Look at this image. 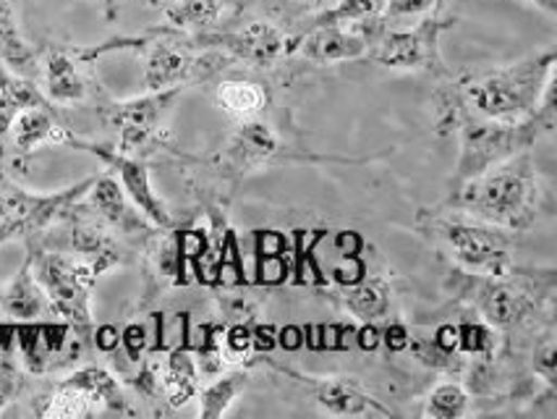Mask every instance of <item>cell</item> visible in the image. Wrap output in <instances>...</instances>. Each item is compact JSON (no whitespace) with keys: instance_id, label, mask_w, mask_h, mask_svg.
Masks as SVG:
<instances>
[{"instance_id":"cell-1","label":"cell","mask_w":557,"mask_h":419,"mask_svg":"<svg viewBox=\"0 0 557 419\" xmlns=\"http://www.w3.org/2000/svg\"><path fill=\"white\" fill-rule=\"evenodd\" d=\"M540 205L542 182L529 150L456 184L445 208L516 234L534 225Z\"/></svg>"},{"instance_id":"cell-2","label":"cell","mask_w":557,"mask_h":419,"mask_svg":"<svg viewBox=\"0 0 557 419\" xmlns=\"http://www.w3.org/2000/svg\"><path fill=\"white\" fill-rule=\"evenodd\" d=\"M443 113L440 126L453 124L461 134V158L456 165V184H461L518 152H529L542 137H549L555 132V84L544 93L536 113L523 121L482 119V115L466 111L453 95L443 100Z\"/></svg>"},{"instance_id":"cell-3","label":"cell","mask_w":557,"mask_h":419,"mask_svg":"<svg viewBox=\"0 0 557 419\" xmlns=\"http://www.w3.org/2000/svg\"><path fill=\"white\" fill-rule=\"evenodd\" d=\"M555 50L547 48L508 66L463 74L450 95L482 119L523 121L536 113L544 93L555 84Z\"/></svg>"},{"instance_id":"cell-4","label":"cell","mask_w":557,"mask_h":419,"mask_svg":"<svg viewBox=\"0 0 557 419\" xmlns=\"http://www.w3.org/2000/svg\"><path fill=\"white\" fill-rule=\"evenodd\" d=\"M458 275H461L463 299H469L492 328L513 331L540 318L542 309L553 307V273L542 283L523 275L516 279V270H510L508 275H474L461 270Z\"/></svg>"},{"instance_id":"cell-5","label":"cell","mask_w":557,"mask_h":419,"mask_svg":"<svg viewBox=\"0 0 557 419\" xmlns=\"http://www.w3.org/2000/svg\"><path fill=\"white\" fill-rule=\"evenodd\" d=\"M443 244L445 251L461 266L466 273L474 275H508L513 266V247L510 231L497 229L463 212H432L430 223L422 225Z\"/></svg>"},{"instance_id":"cell-6","label":"cell","mask_w":557,"mask_h":419,"mask_svg":"<svg viewBox=\"0 0 557 419\" xmlns=\"http://www.w3.org/2000/svg\"><path fill=\"white\" fill-rule=\"evenodd\" d=\"M35 279L42 286L48 305L55 315L69 322L71 331L79 333L82 341L92 333V286L100 275L92 262H82L71 255L42 251L29 255Z\"/></svg>"},{"instance_id":"cell-7","label":"cell","mask_w":557,"mask_h":419,"mask_svg":"<svg viewBox=\"0 0 557 419\" xmlns=\"http://www.w3.org/2000/svg\"><path fill=\"white\" fill-rule=\"evenodd\" d=\"M453 27V19L440 16V9L398 29L369 32V61L398 71H435L443 74L440 37Z\"/></svg>"},{"instance_id":"cell-8","label":"cell","mask_w":557,"mask_h":419,"mask_svg":"<svg viewBox=\"0 0 557 419\" xmlns=\"http://www.w3.org/2000/svg\"><path fill=\"white\" fill-rule=\"evenodd\" d=\"M95 178L69 186V189L55 192V195H32L22 189L16 182H11L5 173H0V244L11 238H32L50 223L63 218L74 208L76 199L87 195Z\"/></svg>"},{"instance_id":"cell-9","label":"cell","mask_w":557,"mask_h":419,"mask_svg":"<svg viewBox=\"0 0 557 419\" xmlns=\"http://www.w3.org/2000/svg\"><path fill=\"white\" fill-rule=\"evenodd\" d=\"M181 93L184 89H163V93H147L141 98L108 102L102 108V119L119 134L115 150L139 158L141 152L158 147L163 139V119Z\"/></svg>"},{"instance_id":"cell-10","label":"cell","mask_w":557,"mask_h":419,"mask_svg":"<svg viewBox=\"0 0 557 419\" xmlns=\"http://www.w3.org/2000/svg\"><path fill=\"white\" fill-rule=\"evenodd\" d=\"M220 63H225L223 56H197L189 45L160 37V40L147 42L141 82H145L147 93L184 89L215 74Z\"/></svg>"},{"instance_id":"cell-11","label":"cell","mask_w":557,"mask_h":419,"mask_svg":"<svg viewBox=\"0 0 557 419\" xmlns=\"http://www.w3.org/2000/svg\"><path fill=\"white\" fill-rule=\"evenodd\" d=\"M69 147H76V150L92 152L95 158H100L110 171L119 176L121 189L126 192V197L136 205V210L147 218L158 229H171L173 215L168 210V205L158 197V192L152 189L150 171L141 163V158H134V155H123L119 150H110V147L97 145V141H87L79 137H71Z\"/></svg>"},{"instance_id":"cell-12","label":"cell","mask_w":557,"mask_h":419,"mask_svg":"<svg viewBox=\"0 0 557 419\" xmlns=\"http://www.w3.org/2000/svg\"><path fill=\"white\" fill-rule=\"evenodd\" d=\"M369 53V32L348 24H312L301 37H290V56L317 66H333L343 61H359Z\"/></svg>"},{"instance_id":"cell-13","label":"cell","mask_w":557,"mask_h":419,"mask_svg":"<svg viewBox=\"0 0 557 419\" xmlns=\"http://www.w3.org/2000/svg\"><path fill=\"white\" fill-rule=\"evenodd\" d=\"M220 50H225L236 61L249 63L257 69H270L281 61L283 56H290V37L277 24L270 22H249L238 29L225 32V35L207 37Z\"/></svg>"},{"instance_id":"cell-14","label":"cell","mask_w":557,"mask_h":419,"mask_svg":"<svg viewBox=\"0 0 557 419\" xmlns=\"http://www.w3.org/2000/svg\"><path fill=\"white\" fill-rule=\"evenodd\" d=\"M281 152V139L264 121H244L233 134L225 152L220 155V165L233 178H244L259 171Z\"/></svg>"},{"instance_id":"cell-15","label":"cell","mask_w":557,"mask_h":419,"mask_svg":"<svg viewBox=\"0 0 557 419\" xmlns=\"http://www.w3.org/2000/svg\"><path fill=\"white\" fill-rule=\"evenodd\" d=\"M71 325L63 322H35V320H14V349L22 354V362L29 372H40L53 367L55 357H61L69 346Z\"/></svg>"},{"instance_id":"cell-16","label":"cell","mask_w":557,"mask_h":419,"mask_svg":"<svg viewBox=\"0 0 557 419\" xmlns=\"http://www.w3.org/2000/svg\"><path fill=\"white\" fill-rule=\"evenodd\" d=\"M84 208L92 210L102 223H108L110 229L121 231L126 236L150 234V221L136 210V205L121 189L119 178L113 176L95 178L92 186L87 189V205Z\"/></svg>"},{"instance_id":"cell-17","label":"cell","mask_w":557,"mask_h":419,"mask_svg":"<svg viewBox=\"0 0 557 419\" xmlns=\"http://www.w3.org/2000/svg\"><path fill=\"white\" fill-rule=\"evenodd\" d=\"M317 404L333 417H391L393 411L382 406L356 378H325L314 389Z\"/></svg>"},{"instance_id":"cell-18","label":"cell","mask_w":557,"mask_h":419,"mask_svg":"<svg viewBox=\"0 0 557 419\" xmlns=\"http://www.w3.org/2000/svg\"><path fill=\"white\" fill-rule=\"evenodd\" d=\"M71 137L74 134L55 121L53 108H27V111L16 115L9 132L11 150H14L16 160L29 158L42 145H69ZM9 139H5V145H9Z\"/></svg>"},{"instance_id":"cell-19","label":"cell","mask_w":557,"mask_h":419,"mask_svg":"<svg viewBox=\"0 0 557 419\" xmlns=\"http://www.w3.org/2000/svg\"><path fill=\"white\" fill-rule=\"evenodd\" d=\"M66 218H69L71 251H76V255H87L89 262L100 270V275L121 260L119 247H115L113 236L108 234V223H102L92 210H89L87 215H82L74 205V208L66 212Z\"/></svg>"},{"instance_id":"cell-20","label":"cell","mask_w":557,"mask_h":419,"mask_svg":"<svg viewBox=\"0 0 557 419\" xmlns=\"http://www.w3.org/2000/svg\"><path fill=\"white\" fill-rule=\"evenodd\" d=\"M45 98L53 106H76L87 98V82L76 69V61L63 50H48L40 66Z\"/></svg>"},{"instance_id":"cell-21","label":"cell","mask_w":557,"mask_h":419,"mask_svg":"<svg viewBox=\"0 0 557 419\" xmlns=\"http://www.w3.org/2000/svg\"><path fill=\"white\" fill-rule=\"evenodd\" d=\"M27 108H53V102L45 98L35 82L11 74L9 69L0 66V145H5L11 124Z\"/></svg>"},{"instance_id":"cell-22","label":"cell","mask_w":557,"mask_h":419,"mask_svg":"<svg viewBox=\"0 0 557 419\" xmlns=\"http://www.w3.org/2000/svg\"><path fill=\"white\" fill-rule=\"evenodd\" d=\"M45 307H48V296H45L42 286L35 279L32 257H27V262L14 275V281L0 294V309L11 320H37L45 312Z\"/></svg>"},{"instance_id":"cell-23","label":"cell","mask_w":557,"mask_h":419,"mask_svg":"<svg viewBox=\"0 0 557 419\" xmlns=\"http://www.w3.org/2000/svg\"><path fill=\"white\" fill-rule=\"evenodd\" d=\"M215 102L225 115L244 124V121H255L262 115L270 95L264 84L255 79H223L215 89Z\"/></svg>"},{"instance_id":"cell-24","label":"cell","mask_w":557,"mask_h":419,"mask_svg":"<svg viewBox=\"0 0 557 419\" xmlns=\"http://www.w3.org/2000/svg\"><path fill=\"white\" fill-rule=\"evenodd\" d=\"M158 385L163 389L168 404L184 406L199 393V370L189 352L178 349L165 359Z\"/></svg>"},{"instance_id":"cell-25","label":"cell","mask_w":557,"mask_h":419,"mask_svg":"<svg viewBox=\"0 0 557 419\" xmlns=\"http://www.w3.org/2000/svg\"><path fill=\"white\" fill-rule=\"evenodd\" d=\"M0 63L24 79L35 82L40 76V58L18 32L16 16L0 19Z\"/></svg>"},{"instance_id":"cell-26","label":"cell","mask_w":557,"mask_h":419,"mask_svg":"<svg viewBox=\"0 0 557 419\" xmlns=\"http://www.w3.org/2000/svg\"><path fill=\"white\" fill-rule=\"evenodd\" d=\"M102 406L95 402L92 393H87L79 383L66 378L61 383L53 385V391L42 398V409H37L40 417H66V419H79V417H95Z\"/></svg>"},{"instance_id":"cell-27","label":"cell","mask_w":557,"mask_h":419,"mask_svg":"<svg viewBox=\"0 0 557 419\" xmlns=\"http://www.w3.org/2000/svg\"><path fill=\"white\" fill-rule=\"evenodd\" d=\"M343 307L361 322H374L385 318L391 309V283L380 275L367 279L343 292Z\"/></svg>"},{"instance_id":"cell-28","label":"cell","mask_w":557,"mask_h":419,"mask_svg":"<svg viewBox=\"0 0 557 419\" xmlns=\"http://www.w3.org/2000/svg\"><path fill=\"white\" fill-rule=\"evenodd\" d=\"M249 385V375L246 372H228V375L218 378L215 383H210L202 391V406H199V417L202 419H220L228 415V409L238 396Z\"/></svg>"},{"instance_id":"cell-29","label":"cell","mask_w":557,"mask_h":419,"mask_svg":"<svg viewBox=\"0 0 557 419\" xmlns=\"http://www.w3.org/2000/svg\"><path fill=\"white\" fill-rule=\"evenodd\" d=\"M228 0H176L165 11L168 24L178 29H207L218 22Z\"/></svg>"},{"instance_id":"cell-30","label":"cell","mask_w":557,"mask_h":419,"mask_svg":"<svg viewBox=\"0 0 557 419\" xmlns=\"http://www.w3.org/2000/svg\"><path fill=\"white\" fill-rule=\"evenodd\" d=\"M385 0H335L333 5L314 14L312 24H348V27H367L377 22Z\"/></svg>"},{"instance_id":"cell-31","label":"cell","mask_w":557,"mask_h":419,"mask_svg":"<svg viewBox=\"0 0 557 419\" xmlns=\"http://www.w3.org/2000/svg\"><path fill=\"white\" fill-rule=\"evenodd\" d=\"M440 3H443V0H385L377 22H374V27L369 32L408 27L411 22H419V19L437 11Z\"/></svg>"},{"instance_id":"cell-32","label":"cell","mask_w":557,"mask_h":419,"mask_svg":"<svg viewBox=\"0 0 557 419\" xmlns=\"http://www.w3.org/2000/svg\"><path fill=\"white\" fill-rule=\"evenodd\" d=\"M469 411V393L461 383H443L430 393L424 415L432 419H456Z\"/></svg>"},{"instance_id":"cell-33","label":"cell","mask_w":557,"mask_h":419,"mask_svg":"<svg viewBox=\"0 0 557 419\" xmlns=\"http://www.w3.org/2000/svg\"><path fill=\"white\" fill-rule=\"evenodd\" d=\"M24 391V372L14 362V352L0 354V409L9 406Z\"/></svg>"},{"instance_id":"cell-34","label":"cell","mask_w":557,"mask_h":419,"mask_svg":"<svg viewBox=\"0 0 557 419\" xmlns=\"http://www.w3.org/2000/svg\"><path fill=\"white\" fill-rule=\"evenodd\" d=\"M458 331V346L469 354H490L495 349V335L482 322H463Z\"/></svg>"},{"instance_id":"cell-35","label":"cell","mask_w":557,"mask_h":419,"mask_svg":"<svg viewBox=\"0 0 557 419\" xmlns=\"http://www.w3.org/2000/svg\"><path fill=\"white\" fill-rule=\"evenodd\" d=\"M534 359H536V375L544 378V383L549 385V389H555V338L553 335H544L540 341V346H536L534 352Z\"/></svg>"},{"instance_id":"cell-36","label":"cell","mask_w":557,"mask_h":419,"mask_svg":"<svg viewBox=\"0 0 557 419\" xmlns=\"http://www.w3.org/2000/svg\"><path fill=\"white\" fill-rule=\"evenodd\" d=\"M121 344L126 346V349H128V357H132L134 362H136V359H139L141 346H145V331H141L139 325H132V328H128L126 333H123Z\"/></svg>"},{"instance_id":"cell-37","label":"cell","mask_w":557,"mask_h":419,"mask_svg":"<svg viewBox=\"0 0 557 419\" xmlns=\"http://www.w3.org/2000/svg\"><path fill=\"white\" fill-rule=\"evenodd\" d=\"M119 333L113 331V328H100V331H97V346H100V349H106V352H110V349H115V346H119Z\"/></svg>"},{"instance_id":"cell-38","label":"cell","mask_w":557,"mask_h":419,"mask_svg":"<svg viewBox=\"0 0 557 419\" xmlns=\"http://www.w3.org/2000/svg\"><path fill=\"white\" fill-rule=\"evenodd\" d=\"M359 338H361V346H364V349H377V344H380V333H377V328L372 325V322H364V328H361V333H359Z\"/></svg>"},{"instance_id":"cell-39","label":"cell","mask_w":557,"mask_h":419,"mask_svg":"<svg viewBox=\"0 0 557 419\" xmlns=\"http://www.w3.org/2000/svg\"><path fill=\"white\" fill-rule=\"evenodd\" d=\"M301 5H307L309 11H317V14H320V11H325V9H330V5L335 3V0H299Z\"/></svg>"},{"instance_id":"cell-40","label":"cell","mask_w":557,"mask_h":419,"mask_svg":"<svg viewBox=\"0 0 557 419\" xmlns=\"http://www.w3.org/2000/svg\"><path fill=\"white\" fill-rule=\"evenodd\" d=\"M529 3H534L536 9L547 11V14H555L557 11V0H529Z\"/></svg>"},{"instance_id":"cell-41","label":"cell","mask_w":557,"mask_h":419,"mask_svg":"<svg viewBox=\"0 0 557 419\" xmlns=\"http://www.w3.org/2000/svg\"><path fill=\"white\" fill-rule=\"evenodd\" d=\"M14 16V0H0V19Z\"/></svg>"},{"instance_id":"cell-42","label":"cell","mask_w":557,"mask_h":419,"mask_svg":"<svg viewBox=\"0 0 557 419\" xmlns=\"http://www.w3.org/2000/svg\"><path fill=\"white\" fill-rule=\"evenodd\" d=\"M0 66H3V63H0Z\"/></svg>"}]
</instances>
